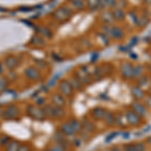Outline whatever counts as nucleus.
Wrapping results in <instances>:
<instances>
[{
    "label": "nucleus",
    "instance_id": "nucleus-13",
    "mask_svg": "<svg viewBox=\"0 0 151 151\" xmlns=\"http://www.w3.org/2000/svg\"><path fill=\"white\" fill-rule=\"evenodd\" d=\"M107 113V110L103 107H96L92 110V115H93L94 119L97 121H101V120H104L105 118V115Z\"/></svg>",
    "mask_w": 151,
    "mask_h": 151
},
{
    "label": "nucleus",
    "instance_id": "nucleus-14",
    "mask_svg": "<svg viewBox=\"0 0 151 151\" xmlns=\"http://www.w3.org/2000/svg\"><path fill=\"white\" fill-rule=\"evenodd\" d=\"M24 74H25V76L28 79L32 80V81H36V80H38L40 77L38 70H36L35 68H31V67L27 68V69L24 70Z\"/></svg>",
    "mask_w": 151,
    "mask_h": 151
},
{
    "label": "nucleus",
    "instance_id": "nucleus-34",
    "mask_svg": "<svg viewBox=\"0 0 151 151\" xmlns=\"http://www.w3.org/2000/svg\"><path fill=\"white\" fill-rule=\"evenodd\" d=\"M105 1H106L107 8L111 9V10L118 6V0H105Z\"/></svg>",
    "mask_w": 151,
    "mask_h": 151
},
{
    "label": "nucleus",
    "instance_id": "nucleus-3",
    "mask_svg": "<svg viewBox=\"0 0 151 151\" xmlns=\"http://www.w3.org/2000/svg\"><path fill=\"white\" fill-rule=\"evenodd\" d=\"M124 116H125L126 122H127L130 126H138L141 123V119H142L131 108H128L124 111Z\"/></svg>",
    "mask_w": 151,
    "mask_h": 151
},
{
    "label": "nucleus",
    "instance_id": "nucleus-11",
    "mask_svg": "<svg viewBox=\"0 0 151 151\" xmlns=\"http://www.w3.org/2000/svg\"><path fill=\"white\" fill-rule=\"evenodd\" d=\"M131 94H132L133 98L135 99L136 101H142L146 97L144 89L139 87L138 85H135V86H133L131 88Z\"/></svg>",
    "mask_w": 151,
    "mask_h": 151
},
{
    "label": "nucleus",
    "instance_id": "nucleus-12",
    "mask_svg": "<svg viewBox=\"0 0 151 151\" xmlns=\"http://www.w3.org/2000/svg\"><path fill=\"white\" fill-rule=\"evenodd\" d=\"M144 70H145V67L141 64H137V65H133V70H132V78L131 80H137L139 79L141 76L144 75Z\"/></svg>",
    "mask_w": 151,
    "mask_h": 151
},
{
    "label": "nucleus",
    "instance_id": "nucleus-18",
    "mask_svg": "<svg viewBox=\"0 0 151 151\" xmlns=\"http://www.w3.org/2000/svg\"><path fill=\"white\" fill-rule=\"evenodd\" d=\"M18 114V110L15 106H10L4 111L3 113V117L6 119H13L14 117H16Z\"/></svg>",
    "mask_w": 151,
    "mask_h": 151
},
{
    "label": "nucleus",
    "instance_id": "nucleus-30",
    "mask_svg": "<svg viewBox=\"0 0 151 151\" xmlns=\"http://www.w3.org/2000/svg\"><path fill=\"white\" fill-rule=\"evenodd\" d=\"M40 35L42 37L45 38H52V32L50 31V29L48 27H40Z\"/></svg>",
    "mask_w": 151,
    "mask_h": 151
},
{
    "label": "nucleus",
    "instance_id": "nucleus-20",
    "mask_svg": "<svg viewBox=\"0 0 151 151\" xmlns=\"http://www.w3.org/2000/svg\"><path fill=\"white\" fill-rule=\"evenodd\" d=\"M69 82L70 83V85H72V87L74 90H79L80 91V90L83 89V86H84V84H83L81 82V80H80L77 76H73V77L69 80Z\"/></svg>",
    "mask_w": 151,
    "mask_h": 151
},
{
    "label": "nucleus",
    "instance_id": "nucleus-41",
    "mask_svg": "<svg viewBox=\"0 0 151 151\" xmlns=\"http://www.w3.org/2000/svg\"><path fill=\"white\" fill-rule=\"evenodd\" d=\"M111 151H123V150H121L120 147H118V146H113L111 148Z\"/></svg>",
    "mask_w": 151,
    "mask_h": 151
},
{
    "label": "nucleus",
    "instance_id": "nucleus-16",
    "mask_svg": "<svg viewBox=\"0 0 151 151\" xmlns=\"http://www.w3.org/2000/svg\"><path fill=\"white\" fill-rule=\"evenodd\" d=\"M60 131H62L65 136H68V137H74L76 134L74 129L70 126V124L68 122L62 124V126H60Z\"/></svg>",
    "mask_w": 151,
    "mask_h": 151
},
{
    "label": "nucleus",
    "instance_id": "nucleus-39",
    "mask_svg": "<svg viewBox=\"0 0 151 151\" xmlns=\"http://www.w3.org/2000/svg\"><path fill=\"white\" fill-rule=\"evenodd\" d=\"M17 151H29V148L27 146H19Z\"/></svg>",
    "mask_w": 151,
    "mask_h": 151
},
{
    "label": "nucleus",
    "instance_id": "nucleus-43",
    "mask_svg": "<svg viewBox=\"0 0 151 151\" xmlns=\"http://www.w3.org/2000/svg\"><path fill=\"white\" fill-rule=\"evenodd\" d=\"M2 72H3V67H2L1 63H0V74H2Z\"/></svg>",
    "mask_w": 151,
    "mask_h": 151
},
{
    "label": "nucleus",
    "instance_id": "nucleus-2",
    "mask_svg": "<svg viewBox=\"0 0 151 151\" xmlns=\"http://www.w3.org/2000/svg\"><path fill=\"white\" fill-rule=\"evenodd\" d=\"M133 64L129 60H124L119 67V73L123 80H131L132 78Z\"/></svg>",
    "mask_w": 151,
    "mask_h": 151
},
{
    "label": "nucleus",
    "instance_id": "nucleus-4",
    "mask_svg": "<svg viewBox=\"0 0 151 151\" xmlns=\"http://www.w3.org/2000/svg\"><path fill=\"white\" fill-rule=\"evenodd\" d=\"M109 38L112 40H122L125 36V31L122 26L118 25V24H113L111 26L110 32H109Z\"/></svg>",
    "mask_w": 151,
    "mask_h": 151
},
{
    "label": "nucleus",
    "instance_id": "nucleus-19",
    "mask_svg": "<svg viewBox=\"0 0 151 151\" xmlns=\"http://www.w3.org/2000/svg\"><path fill=\"white\" fill-rule=\"evenodd\" d=\"M86 1V8L90 11L100 10V0H85Z\"/></svg>",
    "mask_w": 151,
    "mask_h": 151
},
{
    "label": "nucleus",
    "instance_id": "nucleus-31",
    "mask_svg": "<svg viewBox=\"0 0 151 151\" xmlns=\"http://www.w3.org/2000/svg\"><path fill=\"white\" fill-rule=\"evenodd\" d=\"M97 36H98V38H100L101 42H103V45H109L110 38H109L106 35H104V33L102 32V31H100V32L97 33Z\"/></svg>",
    "mask_w": 151,
    "mask_h": 151
},
{
    "label": "nucleus",
    "instance_id": "nucleus-37",
    "mask_svg": "<svg viewBox=\"0 0 151 151\" xmlns=\"http://www.w3.org/2000/svg\"><path fill=\"white\" fill-rule=\"evenodd\" d=\"M6 89V81L4 79H0V92Z\"/></svg>",
    "mask_w": 151,
    "mask_h": 151
},
{
    "label": "nucleus",
    "instance_id": "nucleus-40",
    "mask_svg": "<svg viewBox=\"0 0 151 151\" xmlns=\"http://www.w3.org/2000/svg\"><path fill=\"white\" fill-rule=\"evenodd\" d=\"M142 3L146 6H151V0H142Z\"/></svg>",
    "mask_w": 151,
    "mask_h": 151
},
{
    "label": "nucleus",
    "instance_id": "nucleus-29",
    "mask_svg": "<svg viewBox=\"0 0 151 151\" xmlns=\"http://www.w3.org/2000/svg\"><path fill=\"white\" fill-rule=\"evenodd\" d=\"M30 43L35 45H45V40L41 35H35L31 38Z\"/></svg>",
    "mask_w": 151,
    "mask_h": 151
},
{
    "label": "nucleus",
    "instance_id": "nucleus-21",
    "mask_svg": "<svg viewBox=\"0 0 151 151\" xmlns=\"http://www.w3.org/2000/svg\"><path fill=\"white\" fill-rule=\"evenodd\" d=\"M104 121L106 123L107 126L109 127H112L116 124L115 122V115H114L113 112H110V111H107L106 115H105V118H104Z\"/></svg>",
    "mask_w": 151,
    "mask_h": 151
},
{
    "label": "nucleus",
    "instance_id": "nucleus-17",
    "mask_svg": "<svg viewBox=\"0 0 151 151\" xmlns=\"http://www.w3.org/2000/svg\"><path fill=\"white\" fill-rule=\"evenodd\" d=\"M70 5L75 10L83 11L86 8V1L85 0H70Z\"/></svg>",
    "mask_w": 151,
    "mask_h": 151
},
{
    "label": "nucleus",
    "instance_id": "nucleus-24",
    "mask_svg": "<svg viewBox=\"0 0 151 151\" xmlns=\"http://www.w3.org/2000/svg\"><path fill=\"white\" fill-rule=\"evenodd\" d=\"M17 65H18V60L13 57H9L5 60V65L7 69H9V70H12V69H14V68H16Z\"/></svg>",
    "mask_w": 151,
    "mask_h": 151
},
{
    "label": "nucleus",
    "instance_id": "nucleus-26",
    "mask_svg": "<svg viewBox=\"0 0 151 151\" xmlns=\"http://www.w3.org/2000/svg\"><path fill=\"white\" fill-rule=\"evenodd\" d=\"M150 21L149 16H147L146 14H142L139 16V22H138V27L140 28H144Z\"/></svg>",
    "mask_w": 151,
    "mask_h": 151
},
{
    "label": "nucleus",
    "instance_id": "nucleus-44",
    "mask_svg": "<svg viewBox=\"0 0 151 151\" xmlns=\"http://www.w3.org/2000/svg\"><path fill=\"white\" fill-rule=\"evenodd\" d=\"M47 151H52V148H50V149H47Z\"/></svg>",
    "mask_w": 151,
    "mask_h": 151
},
{
    "label": "nucleus",
    "instance_id": "nucleus-10",
    "mask_svg": "<svg viewBox=\"0 0 151 151\" xmlns=\"http://www.w3.org/2000/svg\"><path fill=\"white\" fill-rule=\"evenodd\" d=\"M112 12H113V16L116 22H124L125 19L127 18V13H126L125 9L121 8L119 6L112 9Z\"/></svg>",
    "mask_w": 151,
    "mask_h": 151
},
{
    "label": "nucleus",
    "instance_id": "nucleus-35",
    "mask_svg": "<svg viewBox=\"0 0 151 151\" xmlns=\"http://www.w3.org/2000/svg\"><path fill=\"white\" fill-rule=\"evenodd\" d=\"M123 151H137L135 143H129V144H126L124 146Z\"/></svg>",
    "mask_w": 151,
    "mask_h": 151
},
{
    "label": "nucleus",
    "instance_id": "nucleus-8",
    "mask_svg": "<svg viewBox=\"0 0 151 151\" xmlns=\"http://www.w3.org/2000/svg\"><path fill=\"white\" fill-rule=\"evenodd\" d=\"M58 91L64 97H70L74 92V89L68 80H63L58 84Z\"/></svg>",
    "mask_w": 151,
    "mask_h": 151
},
{
    "label": "nucleus",
    "instance_id": "nucleus-23",
    "mask_svg": "<svg viewBox=\"0 0 151 151\" xmlns=\"http://www.w3.org/2000/svg\"><path fill=\"white\" fill-rule=\"evenodd\" d=\"M72 126V128L74 129V131L76 132V134H81L83 131V126H82V122H80L79 120L77 119H72V120L69 122Z\"/></svg>",
    "mask_w": 151,
    "mask_h": 151
},
{
    "label": "nucleus",
    "instance_id": "nucleus-36",
    "mask_svg": "<svg viewBox=\"0 0 151 151\" xmlns=\"http://www.w3.org/2000/svg\"><path fill=\"white\" fill-rule=\"evenodd\" d=\"M135 145L137 151H146V145L143 142H136Z\"/></svg>",
    "mask_w": 151,
    "mask_h": 151
},
{
    "label": "nucleus",
    "instance_id": "nucleus-5",
    "mask_svg": "<svg viewBox=\"0 0 151 151\" xmlns=\"http://www.w3.org/2000/svg\"><path fill=\"white\" fill-rule=\"evenodd\" d=\"M43 111H45V116H47V117H52V118L60 119L65 116V111H64V109H63V107L47 106Z\"/></svg>",
    "mask_w": 151,
    "mask_h": 151
},
{
    "label": "nucleus",
    "instance_id": "nucleus-27",
    "mask_svg": "<svg viewBox=\"0 0 151 151\" xmlns=\"http://www.w3.org/2000/svg\"><path fill=\"white\" fill-rule=\"evenodd\" d=\"M127 17L132 21L134 25L138 26V22H139V15L134 11H129L127 12Z\"/></svg>",
    "mask_w": 151,
    "mask_h": 151
},
{
    "label": "nucleus",
    "instance_id": "nucleus-42",
    "mask_svg": "<svg viewBox=\"0 0 151 151\" xmlns=\"http://www.w3.org/2000/svg\"><path fill=\"white\" fill-rule=\"evenodd\" d=\"M147 144H148V146H149L150 149H151V136L147 138Z\"/></svg>",
    "mask_w": 151,
    "mask_h": 151
},
{
    "label": "nucleus",
    "instance_id": "nucleus-1",
    "mask_svg": "<svg viewBox=\"0 0 151 151\" xmlns=\"http://www.w3.org/2000/svg\"><path fill=\"white\" fill-rule=\"evenodd\" d=\"M73 10L74 9L72 8L70 5H63L58 7L57 10H55V12L52 13V16L58 22H65V21L69 20L70 16L73 15V13H74Z\"/></svg>",
    "mask_w": 151,
    "mask_h": 151
},
{
    "label": "nucleus",
    "instance_id": "nucleus-9",
    "mask_svg": "<svg viewBox=\"0 0 151 151\" xmlns=\"http://www.w3.org/2000/svg\"><path fill=\"white\" fill-rule=\"evenodd\" d=\"M100 19H101L103 24H108V25H113L116 22L113 16V12H112L111 9L102 10L101 13H100Z\"/></svg>",
    "mask_w": 151,
    "mask_h": 151
},
{
    "label": "nucleus",
    "instance_id": "nucleus-6",
    "mask_svg": "<svg viewBox=\"0 0 151 151\" xmlns=\"http://www.w3.org/2000/svg\"><path fill=\"white\" fill-rule=\"evenodd\" d=\"M130 108L132 109L137 115H139L141 118H145L148 114L147 107H146L145 104L141 103V101H136V100H134L130 105Z\"/></svg>",
    "mask_w": 151,
    "mask_h": 151
},
{
    "label": "nucleus",
    "instance_id": "nucleus-22",
    "mask_svg": "<svg viewBox=\"0 0 151 151\" xmlns=\"http://www.w3.org/2000/svg\"><path fill=\"white\" fill-rule=\"evenodd\" d=\"M82 126H83V131H86V133H93L95 131V129H96L94 124L92 123L91 121L86 120V119L82 122Z\"/></svg>",
    "mask_w": 151,
    "mask_h": 151
},
{
    "label": "nucleus",
    "instance_id": "nucleus-28",
    "mask_svg": "<svg viewBox=\"0 0 151 151\" xmlns=\"http://www.w3.org/2000/svg\"><path fill=\"white\" fill-rule=\"evenodd\" d=\"M92 76H93V78L96 80V81L101 80L102 78H103V76H104V73H103V70H102V68L101 67H96V68H95Z\"/></svg>",
    "mask_w": 151,
    "mask_h": 151
},
{
    "label": "nucleus",
    "instance_id": "nucleus-32",
    "mask_svg": "<svg viewBox=\"0 0 151 151\" xmlns=\"http://www.w3.org/2000/svg\"><path fill=\"white\" fill-rule=\"evenodd\" d=\"M18 148H19V146L16 141H10L6 147V151H17Z\"/></svg>",
    "mask_w": 151,
    "mask_h": 151
},
{
    "label": "nucleus",
    "instance_id": "nucleus-33",
    "mask_svg": "<svg viewBox=\"0 0 151 151\" xmlns=\"http://www.w3.org/2000/svg\"><path fill=\"white\" fill-rule=\"evenodd\" d=\"M123 118H124V115H122V114H120V115H115V122L117 125L120 126L121 128L126 127V125H127L126 123H123V121H122Z\"/></svg>",
    "mask_w": 151,
    "mask_h": 151
},
{
    "label": "nucleus",
    "instance_id": "nucleus-38",
    "mask_svg": "<svg viewBox=\"0 0 151 151\" xmlns=\"http://www.w3.org/2000/svg\"><path fill=\"white\" fill-rule=\"evenodd\" d=\"M52 151H65V148H63L62 146H60V145H55V146H52Z\"/></svg>",
    "mask_w": 151,
    "mask_h": 151
},
{
    "label": "nucleus",
    "instance_id": "nucleus-7",
    "mask_svg": "<svg viewBox=\"0 0 151 151\" xmlns=\"http://www.w3.org/2000/svg\"><path fill=\"white\" fill-rule=\"evenodd\" d=\"M27 114L29 117L35 119V120L41 121L45 118V114L43 109L40 108V107H35V106H28L27 107Z\"/></svg>",
    "mask_w": 151,
    "mask_h": 151
},
{
    "label": "nucleus",
    "instance_id": "nucleus-15",
    "mask_svg": "<svg viewBox=\"0 0 151 151\" xmlns=\"http://www.w3.org/2000/svg\"><path fill=\"white\" fill-rule=\"evenodd\" d=\"M52 103L55 106L58 107H64L65 105V100L60 93H55L52 96Z\"/></svg>",
    "mask_w": 151,
    "mask_h": 151
},
{
    "label": "nucleus",
    "instance_id": "nucleus-25",
    "mask_svg": "<svg viewBox=\"0 0 151 151\" xmlns=\"http://www.w3.org/2000/svg\"><path fill=\"white\" fill-rule=\"evenodd\" d=\"M136 82H137V85L141 88H144L145 86H147L148 84H150L149 82V77L146 75H143L141 76V77L139 78V79L136 80Z\"/></svg>",
    "mask_w": 151,
    "mask_h": 151
}]
</instances>
